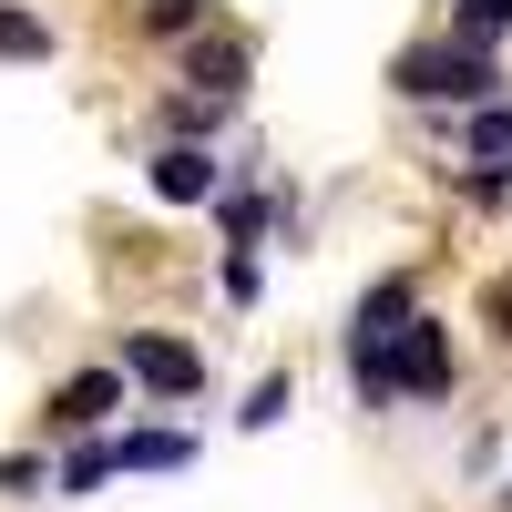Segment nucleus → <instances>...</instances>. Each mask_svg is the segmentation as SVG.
<instances>
[{"label":"nucleus","mask_w":512,"mask_h":512,"mask_svg":"<svg viewBox=\"0 0 512 512\" xmlns=\"http://www.w3.org/2000/svg\"><path fill=\"white\" fill-rule=\"evenodd\" d=\"M400 93L410 103H482L492 93V62L472 41H441V52H400Z\"/></svg>","instance_id":"nucleus-1"},{"label":"nucleus","mask_w":512,"mask_h":512,"mask_svg":"<svg viewBox=\"0 0 512 512\" xmlns=\"http://www.w3.org/2000/svg\"><path fill=\"white\" fill-rule=\"evenodd\" d=\"M123 369H134L154 400H195V390H205V359L185 349V338H154V328H134V338H123Z\"/></svg>","instance_id":"nucleus-2"},{"label":"nucleus","mask_w":512,"mask_h":512,"mask_svg":"<svg viewBox=\"0 0 512 512\" xmlns=\"http://www.w3.org/2000/svg\"><path fill=\"white\" fill-rule=\"evenodd\" d=\"M123 379H134V369H82V379H62V390H52V431H93V420L123 400Z\"/></svg>","instance_id":"nucleus-3"},{"label":"nucleus","mask_w":512,"mask_h":512,"mask_svg":"<svg viewBox=\"0 0 512 512\" xmlns=\"http://www.w3.org/2000/svg\"><path fill=\"white\" fill-rule=\"evenodd\" d=\"M154 195L164 205H205V195H216V154H205V144H164L154 154Z\"/></svg>","instance_id":"nucleus-4"},{"label":"nucleus","mask_w":512,"mask_h":512,"mask_svg":"<svg viewBox=\"0 0 512 512\" xmlns=\"http://www.w3.org/2000/svg\"><path fill=\"white\" fill-rule=\"evenodd\" d=\"M410 318H420V308H410V277H379V287L359 297V328H349V338H400Z\"/></svg>","instance_id":"nucleus-5"},{"label":"nucleus","mask_w":512,"mask_h":512,"mask_svg":"<svg viewBox=\"0 0 512 512\" xmlns=\"http://www.w3.org/2000/svg\"><path fill=\"white\" fill-rule=\"evenodd\" d=\"M195 441L185 431H123V472H185Z\"/></svg>","instance_id":"nucleus-6"},{"label":"nucleus","mask_w":512,"mask_h":512,"mask_svg":"<svg viewBox=\"0 0 512 512\" xmlns=\"http://www.w3.org/2000/svg\"><path fill=\"white\" fill-rule=\"evenodd\" d=\"M502 31H512V0H451V41H472V52H492Z\"/></svg>","instance_id":"nucleus-7"},{"label":"nucleus","mask_w":512,"mask_h":512,"mask_svg":"<svg viewBox=\"0 0 512 512\" xmlns=\"http://www.w3.org/2000/svg\"><path fill=\"white\" fill-rule=\"evenodd\" d=\"M123 472V441H82L72 461H62V492H93V482H113Z\"/></svg>","instance_id":"nucleus-8"},{"label":"nucleus","mask_w":512,"mask_h":512,"mask_svg":"<svg viewBox=\"0 0 512 512\" xmlns=\"http://www.w3.org/2000/svg\"><path fill=\"white\" fill-rule=\"evenodd\" d=\"M195 82L236 93V82H246V41H195Z\"/></svg>","instance_id":"nucleus-9"},{"label":"nucleus","mask_w":512,"mask_h":512,"mask_svg":"<svg viewBox=\"0 0 512 512\" xmlns=\"http://www.w3.org/2000/svg\"><path fill=\"white\" fill-rule=\"evenodd\" d=\"M0 52H11V62H41V52H52V31H41L31 11H0Z\"/></svg>","instance_id":"nucleus-10"},{"label":"nucleus","mask_w":512,"mask_h":512,"mask_svg":"<svg viewBox=\"0 0 512 512\" xmlns=\"http://www.w3.org/2000/svg\"><path fill=\"white\" fill-rule=\"evenodd\" d=\"M472 154H482V164H502V154H512V113H502V103H482V113H472Z\"/></svg>","instance_id":"nucleus-11"},{"label":"nucleus","mask_w":512,"mask_h":512,"mask_svg":"<svg viewBox=\"0 0 512 512\" xmlns=\"http://www.w3.org/2000/svg\"><path fill=\"white\" fill-rule=\"evenodd\" d=\"M195 21H205V0H144V31H175L185 41Z\"/></svg>","instance_id":"nucleus-12"},{"label":"nucleus","mask_w":512,"mask_h":512,"mask_svg":"<svg viewBox=\"0 0 512 512\" xmlns=\"http://www.w3.org/2000/svg\"><path fill=\"white\" fill-rule=\"evenodd\" d=\"M287 400H297L287 379H256V400H246V431H267V420H287Z\"/></svg>","instance_id":"nucleus-13"},{"label":"nucleus","mask_w":512,"mask_h":512,"mask_svg":"<svg viewBox=\"0 0 512 512\" xmlns=\"http://www.w3.org/2000/svg\"><path fill=\"white\" fill-rule=\"evenodd\" d=\"M492 318H502V338H512V277H502V287H492Z\"/></svg>","instance_id":"nucleus-14"}]
</instances>
